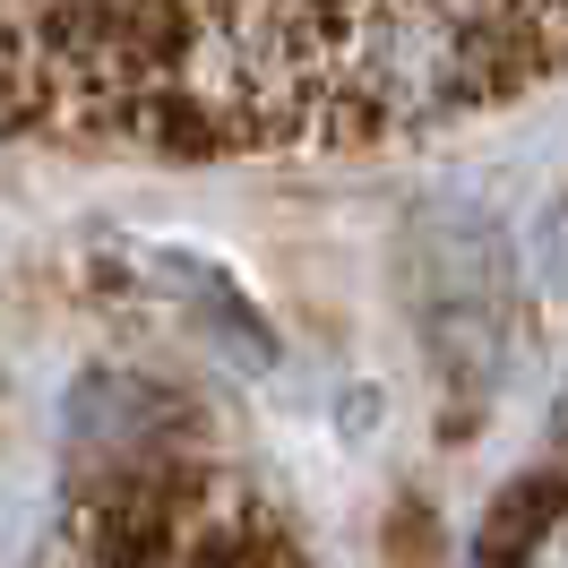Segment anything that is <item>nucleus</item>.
I'll list each match as a JSON object with an SVG mask.
<instances>
[{"label": "nucleus", "instance_id": "obj_1", "mask_svg": "<svg viewBox=\"0 0 568 568\" xmlns=\"http://www.w3.org/2000/svg\"><path fill=\"white\" fill-rule=\"evenodd\" d=\"M414 302L439 371L465 396L499 371V327H508V242L491 215L474 207H430L414 215Z\"/></svg>", "mask_w": 568, "mask_h": 568}]
</instances>
